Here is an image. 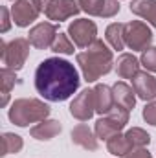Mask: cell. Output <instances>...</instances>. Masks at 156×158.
<instances>
[{
  "instance_id": "ffe728a7",
  "label": "cell",
  "mask_w": 156,
  "mask_h": 158,
  "mask_svg": "<svg viewBox=\"0 0 156 158\" xmlns=\"http://www.w3.org/2000/svg\"><path fill=\"white\" fill-rule=\"evenodd\" d=\"M107 149H109V153L114 155V156H127V155L132 151V145H130V142L127 140L125 134L117 132L112 138L107 140Z\"/></svg>"
},
{
  "instance_id": "2e32d148",
  "label": "cell",
  "mask_w": 156,
  "mask_h": 158,
  "mask_svg": "<svg viewBox=\"0 0 156 158\" xmlns=\"http://www.w3.org/2000/svg\"><path fill=\"white\" fill-rule=\"evenodd\" d=\"M72 142L76 145H81L86 151H96L97 149V136H94V132L90 131V127L86 123H79L77 127H74Z\"/></svg>"
},
{
  "instance_id": "4316f807",
  "label": "cell",
  "mask_w": 156,
  "mask_h": 158,
  "mask_svg": "<svg viewBox=\"0 0 156 158\" xmlns=\"http://www.w3.org/2000/svg\"><path fill=\"white\" fill-rule=\"evenodd\" d=\"M143 119L149 125L156 127V101H151V103L145 105V109H143Z\"/></svg>"
},
{
  "instance_id": "d4e9b609",
  "label": "cell",
  "mask_w": 156,
  "mask_h": 158,
  "mask_svg": "<svg viewBox=\"0 0 156 158\" xmlns=\"http://www.w3.org/2000/svg\"><path fill=\"white\" fill-rule=\"evenodd\" d=\"M50 50L55 52V53L72 55V53H74V42L70 39V35H66V33H57V37H55V40H53V44H51Z\"/></svg>"
},
{
  "instance_id": "83f0119b",
  "label": "cell",
  "mask_w": 156,
  "mask_h": 158,
  "mask_svg": "<svg viewBox=\"0 0 156 158\" xmlns=\"http://www.w3.org/2000/svg\"><path fill=\"white\" fill-rule=\"evenodd\" d=\"M0 13H2V26H0V31H2V33H6V31L9 30V26H11V20H13V19H9V9H7L6 6H2V7H0Z\"/></svg>"
},
{
  "instance_id": "7a4b0ae2",
  "label": "cell",
  "mask_w": 156,
  "mask_h": 158,
  "mask_svg": "<svg viewBox=\"0 0 156 158\" xmlns=\"http://www.w3.org/2000/svg\"><path fill=\"white\" fill-rule=\"evenodd\" d=\"M77 64L81 66L83 77L88 83L97 81L101 76H107L112 66H114V57L112 52L107 48V44L103 40H96L94 44H90L84 52L77 53Z\"/></svg>"
},
{
  "instance_id": "44dd1931",
  "label": "cell",
  "mask_w": 156,
  "mask_h": 158,
  "mask_svg": "<svg viewBox=\"0 0 156 158\" xmlns=\"http://www.w3.org/2000/svg\"><path fill=\"white\" fill-rule=\"evenodd\" d=\"M123 31H125V24H121V22H114V24H110L107 28L105 37H107V42L112 46V50L119 52V50L125 48V35H123Z\"/></svg>"
},
{
  "instance_id": "3957f363",
  "label": "cell",
  "mask_w": 156,
  "mask_h": 158,
  "mask_svg": "<svg viewBox=\"0 0 156 158\" xmlns=\"http://www.w3.org/2000/svg\"><path fill=\"white\" fill-rule=\"evenodd\" d=\"M50 114V107L33 98H22L15 99L11 109H9V119L17 127H28L30 123H39L44 121Z\"/></svg>"
},
{
  "instance_id": "4dcf8cb0",
  "label": "cell",
  "mask_w": 156,
  "mask_h": 158,
  "mask_svg": "<svg viewBox=\"0 0 156 158\" xmlns=\"http://www.w3.org/2000/svg\"><path fill=\"white\" fill-rule=\"evenodd\" d=\"M13 2H18V0H13Z\"/></svg>"
},
{
  "instance_id": "cb8c5ba5",
  "label": "cell",
  "mask_w": 156,
  "mask_h": 158,
  "mask_svg": "<svg viewBox=\"0 0 156 158\" xmlns=\"http://www.w3.org/2000/svg\"><path fill=\"white\" fill-rule=\"evenodd\" d=\"M125 136H127V140L130 142L132 149H134V147H145V145H149V142H151V136H149L143 129H140V127L129 129V131L125 132Z\"/></svg>"
},
{
  "instance_id": "484cf974",
  "label": "cell",
  "mask_w": 156,
  "mask_h": 158,
  "mask_svg": "<svg viewBox=\"0 0 156 158\" xmlns=\"http://www.w3.org/2000/svg\"><path fill=\"white\" fill-rule=\"evenodd\" d=\"M140 63L145 66V70L156 72V46H149L147 50L142 52V59Z\"/></svg>"
},
{
  "instance_id": "7402d4cb",
  "label": "cell",
  "mask_w": 156,
  "mask_h": 158,
  "mask_svg": "<svg viewBox=\"0 0 156 158\" xmlns=\"http://www.w3.org/2000/svg\"><path fill=\"white\" fill-rule=\"evenodd\" d=\"M24 147V142L18 134H13V132H6L2 134V156L6 155H17L20 153V149Z\"/></svg>"
},
{
  "instance_id": "5bb4252c",
  "label": "cell",
  "mask_w": 156,
  "mask_h": 158,
  "mask_svg": "<svg viewBox=\"0 0 156 158\" xmlns=\"http://www.w3.org/2000/svg\"><path fill=\"white\" fill-rule=\"evenodd\" d=\"M112 94H114V107H119V109H125V110H132L134 109V105H136V92H134V88H130L127 83H123V81H119L116 83L114 86H112Z\"/></svg>"
},
{
  "instance_id": "8fae6325",
  "label": "cell",
  "mask_w": 156,
  "mask_h": 158,
  "mask_svg": "<svg viewBox=\"0 0 156 158\" xmlns=\"http://www.w3.org/2000/svg\"><path fill=\"white\" fill-rule=\"evenodd\" d=\"M79 6L84 13L92 17H103V19L114 17L121 9L117 0H79Z\"/></svg>"
},
{
  "instance_id": "52a82bcc",
  "label": "cell",
  "mask_w": 156,
  "mask_h": 158,
  "mask_svg": "<svg viewBox=\"0 0 156 158\" xmlns=\"http://www.w3.org/2000/svg\"><path fill=\"white\" fill-rule=\"evenodd\" d=\"M68 35L79 48H88L97 40V26L88 19H77L68 26Z\"/></svg>"
},
{
  "instance_id": "9a60e30c",
  "label": "cell",
  "mask_w": 156,
  "mask_h": 158,
  "mask_svg": "<svg viewBox=\"0 0 156 158\" xmlns=\"http://www.w3.org/2000/svg\"><path fill=\"white\" fill-rule=\"evenodd\" d=\"M94 101H96V112L97 114H109L114 109V94L112 88L107 85H96L94 86Z\"/></svg>"
},
{
  "instance_id": "5b68a950",
  "label": "cell",
  "mask_w": 156,
  "mask_h": 158,
  "mask_svg": "<svg viewBox=\"0 0 156 158\" xmlns=\"http://www.w3.org/2000/svg\"><path fill=\"white\" fill-rule=\"evenodd\" d=\"M127 123H129V110L114 107L109 114H105V118H99L96 121V136L99 140H109L114 134L121 132Z\"/></svg>"
},
{
  "instance_id": "6da1fadb",
  "label": "cell",
  "mask_w": 156,
  "mask_h": 158,
  "mask_svg": "<svg viewBox=\"0 0 156 158\" xmlns=\"http://www.w3.org/2000/svg\"><path fill=\"white\" fill-rule=\"evenodd\" d=\"M79 74L76 66L64 59H44L35 70V88L48 101H66L79 88Z\"/></svg>"
},
{
  "instance_id": "e0dca14e",
  "label": "cell",
  "mask_w": 156,
  "mask_h": 158,
  "mask_svg": "<svg viewBox=\"0 0 156 158\" xmlns=\"http://www.w3.org/2000/svg\"><path fill=\"white\" fill-rule=\"evenodd\" d=\"M61 132V123L57 119H44V121H39L37 125L31 127L30 134L31 138L35 140H40V142H48L51 140L53 136H57Z\"/></svg>"
},
{
  "instance_id": "d6986e66",
  "label": "cell",
  "mask_w": 156,
  "mask_h": 158,
  "mask_svg": "<svg viewBox=\"0 0 156 158\" xmlns=\"http://www.w3.org/2000/svg\"><path fill=\"white\" fill-rule=\"evenodd\" d=\"M130 11L156 28V0H132Z\"/></svg>"
},
{
  "instance_id": "30bf717a",
  "label": "cell",
  "mask_w": 156,
  "mask_h": 158,
  "mask_svg": "<svg viewBox=\"0 0 156 158\" xmlns=\"http://www.w3.org/2000/svg\"><path fill=\"white\" fill-rule=\"evenodd\" d=\"M39 15H40V9L37 7L35 0H18L11 7V19L18 28L30 26L33 20H37Z\"/></svg>"
},
{
  "instance_id": "603a6c76",
  "label": "cell",
  "mask_w": 156,
  "mask_h": 158,
  "mask_svg": "<svg viewBox=\"0 0 156 158\" xmlns=\"http://www.w3.org/2000/svg\"><path fill=\"white\" fill-rule=\"evenodd\" d=\"M15 83H17V77H15V70H11V68H2L0 70V85H2V107H6L7 105V101H9V92H11V88L15 86Z\"/></svg>"
},
{
  "instance_id": "4fadbf2b",
  "label": "cell",
  "mask_w": 156,
  "mask_h": 158,
  "mask_svg": "<svg viewBox=\"0 0 156 158\" xmlns=\"http://www.w3.org/2000/svg\"><path fill=\"white\" fill-rule=\"evenodd\" d=\"M132 88L140 99L153 101L156 98V77L147 72H138L132 77Z\"/></svg>"
},
{
  "instance_id": "8992f818",
  "label": "cell",
  "mask_w": 156,
  "mask_h": 158,
  "mask_svg": "<svg viewBox=\"0 0 156 158\" xmlns=\"http://www.w3.org/2000/svg\"><path fill=\"white\" fill-rule=\"evenodd\" d=\"M123 35H125V44L132 52H143L153 42V31L142 20H130V22H127Z\"/></svg>"
},
{
  "instance_id": "ac0fdd59",
  "label": "cell",
  "mask_w": 156,
  "mask_h": 158,
  "mask_svg": "<svg viewBox=\"0 0 156 158\" xmlns=\"http://www.w3.org/2000/svg\"><path fill=\"white\" fill-rule=\"evenodd\" d=\"M116 72L121 79H132L140 72V61L132 53H121L116 61Z\"/></svg>"
},
{
  "instance_id": "f1b7e54d",
  "label": "cell",
  "mask_w": 156,
  "mask_h": 158,
  "mask_svg": "<svg viewBox=\"0 0 156 158\" xmlns=\"http://www.w3.org/2000/svg\"><path fill=\"white\" fill-rule=\"evenodd\" d=\"M127 158H153V156H151V153H149L145 147H134V149L127 155Z\"/></svg>"
},
{
  "instance_id": "7c38bea8",
  "label": "cell",
  "mask_w": 156,
  "mask_h": 158,
  "mask_svg": "<svg viewBox=\"0 0 156 158\" xmlns=\"http://www.w3.org/2000/svg\"><path fill=\"white\" fill-rule=\"evenodd\" d=\"M79 11H81V6H79V0H53L50 4V7L46 9V17L50 20H57V22H63L70 17H76Z\"/></svg>"
},
{
  "instance_id": "9c48e42d",
  "label": "cell",
  "mask_w": 156,
  "mask_h": 158,
  "mask_svg": "<svg viewBox=\"0 0 156 158\" xmlns=\"http://www.w3.org/2000/svg\"><path fill=\"white\" fill-rule=\"evenodd\" d=\"M57 37V28L51 22H40L37 26H33L28 33V40L33 48L37 50H48L51 48L53 40Z\"/></svg>"
},
{
  "instance_id": "f546056e",
  "label": "cell",
  "mask_w": 156,
  "mask_h": 158,
  "mask_svg": "<svg viewBox=\"0 0 156 158\" xmlns=\"http://www.w3.org/2000/svg\"><path fill=\"white\" fill-rule=\"evenodd\" d=\"M53 0H35V4H37V7L40 9V13H46V9L50 7V4H51Z\"/></svg>"
},
{
  "instance_id": "ba28073f",
  "label": "cell",
  "mask_w": 156,
  "mask_h": 158,
  "mask_svg": "<svg viewBox=\"0 0 156 158\" xmlns=\"http://www.w3.org/2000/svg\"><path fill=\"white\" fill-rule=\"evenodd\" d=\"M96 112V101H94V88H86L74 98L70 103V114L79 121H88Z\"/></svg>"
},
{
  "instance_id": "277c9868",
  "label": "cell",
  "mask_w": 156,
  "mask_h": 158,
  "mask_svg": "<svg viewBox=\"0 0 156 158\" xmlns=\"http://www.w3.org/2000/svg\"><path fill=\"white\" fill-rule=\"evenodd\" d=\"M30 55V40L24 37H17L11 42H0V57L6 64V68L20 70Z\"/></svg>"
}]
</instances>
